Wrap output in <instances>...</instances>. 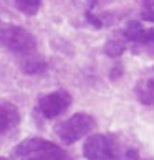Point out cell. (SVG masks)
Masks as SVG:
<instances>
[{
  "instance_id": "6da1fadb",
  "label": "cell",
  "mask_w": 154,
  "mask_h": 160,
  "mask_svg": "<svg viewBox=\"0 0 154 160\" xmlns=\"http://www.w3.org/2000/svg\"><path fill=\"white\" fill-rule=\"evenodd\" d=\"M13 157L20 160H72L63 147L41 137H28L15 145Z\"/></svg>"
},
{
  "instance_id": "7a4b0ae2",
  "label": "cell",
  "mask_w": 154,
  "mask_h": 160,
  "mask_svg": "<svg viewBox=\"0 0 154 160\" xmlns=\"http://www.w3.org/2000/svg\"><path fill=\"white\" fill-rule=\"evenodd\" d=\"M129 149H123L121 140L113 134H91L83 144V155L88 160H126Z\"/></svg>"
},
{
  "instance_id": "3957f363",
  "label": "cell",
  "mask_w": 154,
  "mask_h": 160,
  "mask_svg": "<svg viewBox=\"0 0 154 160\" xmlns=\"http://www.w3.org/2000/svg\"><path fill=\"white\" fill-rule=\"evenodd\" d=\"M0 46L17 56H25L37 51L38 41L37 37L28 32L25 27L15 25V23H5L0 25Z\"/></svg>"
},
{
  "instance_id": "277c9868",
  "label": "cell",
  "mask_w": 154,
  "mask_h": 160,
  "mask_svg": "<svg viewBox=\"0 0 154 160\" xmlns=\"http://www.w3.org/2000/svg\"><path fill=\"white\" fill-rule=\"evenodd\" d=\"M94 127H96V122H94V119L90 114L76 112V114L70 116L66 121L58 124L55 130L63 144L72 145L75 142H78L80 139L86 137L90 132H93Z\"/></svg>"
},
{
  "instance_id": "5b68a950",
  "label": "cell",
  "mask_w": 154,
  "mask_h": 160,
  "mask_svg": "<svg viewBox=\"0 0 154 160\" xmlns=\"http://www.w3.org/2000/svg\"><path fill=\"white\" fill-rule=\"evenodd\" d=\"M72 102H73V98L68 91L56 89V91L46 92L38 98L37 111L45 119H55V117L61 116L63 112H66L70 109V106H72Z\"/></svg>"
},
{
  "instance_id": "8992f818",
  "label": "cell",
  "mask_w": 154,
  "mask_h": 160,
  "mask_svg": "<svg viewBox=\"0 0 154 160\" xmlns=\"http://www.w3.org/2000/svg\"><path fill=\"white\" fill-rule=\"evenodd\" d=\"M20 124V112L15 104L0 99V134H10Z\"/></svg>"
},
{
  "instance_id": "52a82bcc",
  "label": "cell",
  "mask_w": 154,
  "mask_h": 160,
  "mask_svg": "<svg viewBox=\"0 0 154 160\" xmlns=\"http://www.w3.org/2000/svg\"><path fill=\"white\" fill-rule=\"evenodd\" d=\"M19 66L25 74H40V73H45L48 69V63L45 61V58L41 55H38L37 51H33L30 55L19 58Z\"/></svg>"
},
{
  "instance_id": "ba28073f",
  "label": "cell",
  "mask_w": 154,
  "mask_h": 160,
  "mask_svg": "<svg viewBox=\"0 0 154 160\" xmlns=\"http://www.w3.org/2000/svg\"><path fill=\"white\" fill-rule=\"evenodd\" d=\"M138 101L144 106H154V79H141L134 88Z\"/></svg>"
},
{
  "instance_id": "9c48e42d",
  "label": "cell",
  "mask_w": 154,
  "mask_h": 160,
  "mask_svg": "<svg viewBox=\"0 0 154 160\" xmlns=\"http://www.w3.org/2000/svg\"><path fill=\"white\" fill-rule=\"evenodd\" d=\"M126 48H128V41L124 40V37L123 35H119L118 38H111V40H108L106 41V45H104V53L108 56H111V58H116V56H121L124 51H126Z\"/></svg>"
},
{
  "instance_id": "30bf717a",
  "label": "cell",
  "mask_w": 154,
  "mask_h": 160,
  "mask_svg": "<svg viewBox=\"0 0 154 160\" xmlns=\"http://www.w3.org/2000/svg\"><path fill=\"white\" fill-rule=\"evenodd\" d=\"M15 7L27 17H35L41 7V0H13Z\"/></svg>"
},
{
  "instance_id": "8fae6325",
  "label": "cell",
  "mask_w": 154,
  "mask_h": 160,
  "mask_svg": "<svg viewBox=\"0 0 154 160\" xmlns=\"http://www.w3.org/2000/svg\"><path fill=\"white\" fill-rule=\"evenodd\" d=\"M141 17H143V20L154 23V0H143V12H141Z\"/></svg>"
},
{
  "instance_id": "7c38bea8",
  "label": "cell",
  "mask_w": 154,
  "mask_h": 160,
  "mask_svg": "<svg viewBox=\"0 0 154 160\" xmlns=\"http://www.w3.org/2000/svg\"><path fill=\"white\" fill-rule=\"evenodd\" d=\"M86 20L90 22V23H91V25H93L94 28H101V27H103V22L99 20V18H98L96 15H93V13H91L90 10L86 12Z\"/></svg>"
},
{
  "instance_id": "4fadbf2b",
  "label": "cell",
  "mask_w": 154,
  "mask_h": 160,
  "mask_svg": "<svg viewBox=\"0 0 154 160\" xmlns=\"http://www.w3.org/2000/svg\"><path fill=\"white\" fill-rule=\"evenodd\" d=\"M0 160H12V158H8V157H0Z\"/></svg>"
},
{
  "instance_id": "5bb4252c",
  "label": "cell",
  "mask_w": 154,
  "mask_h": 160,
  "mask_svg": "<svg viewBox=\"0 0 154 160\" xmlns=\"http://www.w3.org/2000/svg\"><path fill=\"white\" fill-rule=\"evenodd\" d=\"M147 160H154V158H147Z\"/></svg>"
}]
</instances>
